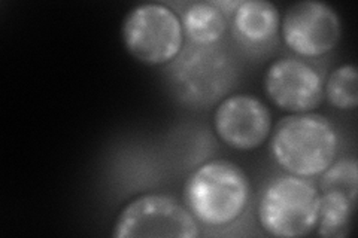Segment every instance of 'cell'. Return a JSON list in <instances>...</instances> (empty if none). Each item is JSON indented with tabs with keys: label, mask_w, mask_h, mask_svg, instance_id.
Returning <instances> with one entry per match:
<instances>
[{
	"label": "cell",
	"mask_w": 358,
	"mask_h": 238,
	"mask_svg": "<svg viewBox=\"0 0 358 238\" xmlns=\"http://www.w3.org/2000/svg\"><path fill=\"white\" fill-rule=\"evenodd\" d=\"M339 135L320 113H289L271 133V154L285 173L317 177L336 161Z\"/></svg>",
	"instance_id": "6da1fadb"
},
{
	"label": "cell",
	"mask_w": 358,
	"mask_h": 238,
	"mask_svg": "<svg viewBox=\"0 0 358 238\" xmlns=\"http://www.w3.org/2000/svg\"><path fill=\"white\" fill-rule=\"evenodd\" d=\"M182 194L187 209L200 225L222 228L242 216L250 202L251 184L239 165L212 160L187 177Z\"/></svg>",
	"instance_id": "7a4b0ae2"
},
{
	"label": "cell",
	"mask_w": 358,
	"mask_h": 238,
	"mask_svg": "<svg viewBox=\"0 0 358 238\" xmlns=\"http://www.w3.org/2000/svg\"><path fill=\"white\" fill-rule=\"evenodd\" d=\"M320 204L321 192L309 179L285 173L266 185L257 218L272 237H305L317 228Z\"/></svg>",
	"instance_id": "3957f363"
},
{
	"label": "cell",
	"mask_w": 358,
	"mask_h": 238,
	"mask_svg": "<svg viewBox=\"0 0 358 238\" xmlns=\"http://www.w3.org/2000/svg\"><path fill=\"white\" fill-rule=\"evenodd\" d=\"M121 35L131 57L148 66L175 60L185 39L181 18L163 3H141L130 9L122 21Z\"/></svg>",
	"instance_id": "277c9868"
},
{
	"label": "cell",
	"mask_w": 358,
	"mask_h": 238,
	"mask_svg": "<svg viewBox=\"0 0 358 238\" xmlns=\"http://www.w3.org/2000/svg\"><path fill=\"white\" fill-rule=\"evenodd\" d=\"M112 235L117 238H197L200 223L176 198L148 192L133 198L121 209Z\"/></svg>",
	"instance_id": "5b68a950"
},
{
	"label": "cell",
	"mask_w": 358,
	"mask_h": 238,
	"mask_svg": "<svg viewBox=\"0 0 358 238\" xmlns=\"http://www.w3.org/2000/svg\"><path fill=\"white\" fill-rule=\"evenodd\" d=\"M287 47L303 59H318L336 48L342 36L341 18L330 5L317 0L293 3L281 18Z\"/></svg>",
	"instance_id": "8992f818"
},
{
	"label": "cell",
	"mask_w": 358,
	"mask_h": 238,
	"mask_svg": "<svg viewBox=\"0 0 358 238\" xmlns=\"http://www.w3.org/2000/svg\"><path fill=\"white\" fill-rule=\"evenodd\" d=\"M263 85L268 100L288 113L312 112L324 100L322 76L296 57H281L268 64Z\"/></svg>",
	"instance_id": "52a82bcc"
},
{
	"label": "cell",
	"mask_w": 358,
	"mask_h": 238,
	"mask_svg": "<svg viewBox=\"0 0 358 238\" xmlns=\"http://www.w3.org/2000/svg\"><path fill=\"white\" fill-rule=\"evenodd\" d=\"M273 128L272 113L263 101L251 94H231L221 100L214 112L218 139L236 151L260 147Z\"/></svg>",
	"instance_id": "ba28073f"
},
{
	"label": "cell",
	"mask_w": 358,
	"mask_h": 238,
	"mask_svg": "<svg viewBox=\"0 0 358 238\" xmlns=\"http://www.w3.org/2000/svg\"><path fill=\"white\" fill-rule=\"evenodd\" d=\"M233 29L236 36L251 45L272 40L281 29L278 8L266 0H245L233 13Z\"/></svg>",
	"instance_id": "9c48e42d"
},
{
	"label": "cell",
	"mask_w": 358,
	"mask_h": 238,
	"mask_svg": "<svg viewBox=\"0 0 358 238\" xmlns=\"http://www.w3.org/2000/svg\"><path fill=\"white\" fill-rule=\"evenodd\" d=\"M184 35L199 47H210L226 33L227 17L212 2H193L181 14Z\"/></svg>",
	"instance_id": "30bf717a"
},
{
	"label": "cell",
	"mask_w": 358,
	"mask_h": 238,
	"mask_svg": "<svg viewBox=\"0 0 358 238\" xmlns=\"http://www.w3.org/2000/svg\"><path fill=\"white\" fill-rule=\"evenodd\" d=\"M357 201L343 192H321L317 234L326 238H345L352 228Z\"/></svg>",
	"instance_id": "8fae6325"
},
{
	"label": "cell",
	"mask_w": 358,
	"mask_h": 238,
	"mask_svg": "<svg viewBox=\"0 0 358 238\" xmlns=\"http://www.w3.org/2000/svg\"><path fill=\"white\" fill-rule=\"evenodd\" d=\"M324 97L336 109L354 110L358 105L357 67L351 63L336 67L324 84Z\"/></svg>",
	"instance_id": "7c38bea8"
},
{
	"label": "cell",
	"mask_w": 358,
	"mask_h": 238,
	"mask_svg": "<svg viewBox=\"0 0 358 238\" xmlns=\"http://www.w3.org/2000/svg\"><path fill=\"white\" fill-rule=\"evenodd\" d=\"M338 191L357 201L358 195V164L355 158H342L334 161L321 174L320 192Z\"/></svg>",
	"instance_id": "4fadbf2b"
},
{
	"label": "cell",
	"mask_w": 358,
	"mask_h": 238,
	"mask_svg": "<svg viewBox=\"0 0 358 238\" xmlns=\"http://www.w3.org/2000/svg\"><path fill=\"white\" fill-rule=\"evenodd\" d=\"M212 3H214L224 15H227V14H233L234 10L238 9L241 2H239V0H236V2H215V0H214Z\"/></svg>",
	"instance_id": "5bb4252c"
}]
</instances>
